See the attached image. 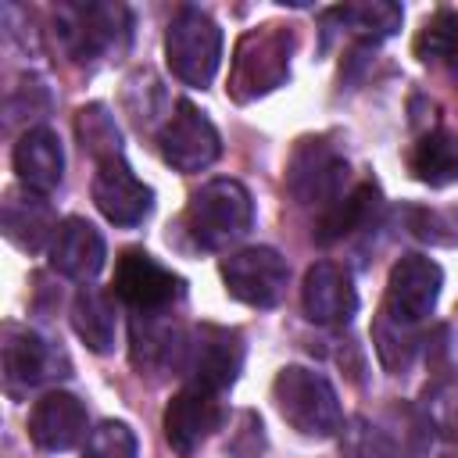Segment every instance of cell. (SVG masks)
Masks as SVG:
<instances>
[{
    "label": "cell",
    "instance_id": "6da1fadb",
    "mask_svg": "<svg viewBox=\"0 0 458 458\" xmlns=\"http://www.w3.org/2000/svg\"><path fill=\"white\" fill-rule=\"evenodd\" d=\"M272 401L279 408V415L301 433V437H336L344 426V411H340V397L333 390V383L304 365H286L279 369L276 383H272Z\"/></svg>",
    "mask_w": 458,
    "mask_h": 458
},
{
    "label": "cell",
    "instance_id": "7a4b0ae2",
    "mask_svg": "<svg viewBox=\"0 0 458 458\" xmlns=\"http://www.w3.org/2000/svg\"><path fill=\"white\" fill-rule=\"evenodd\" d=\"M254 222V200L236 179L204 182L186 204V233L204 250H222L240 240Z\"/></svg>",
    "mask_w": 458,
    "mask_h": 458
},
{
    "label": "cell",
    "instance_id": "3957f363",
    "mask_svg": "<svg viewBox=\"0 0 458 458\" xmlns=\"http://www.w3.org/2000/svg\"><path fill=\"white\" fill-rule=\"evenodd\" d=\"M290 54H293V36L283 25H261L243 32L233 54L229 93L247 104L283 86V79L290 75Z\"/></svg>",
    "mask_w": 458,
    "mask_h": 458
},
{
    "label": "cell",
    "instance_id": "277c9868",
    "mask_svg": "<svg viewBox=\"0 0 458 458\" xmlns=\"http://www.w3.org/2000/svg\"><path fill=\"white\" fill-rule=\"evenodd\" d=\"M165 57L175 79L186 86H211L222 64V29L200 7H179L165 32Z\"/></svg>",
    "mask_w": 458,
    "mask_h": 458
},
{
    "label": "cell",
    "instance_id": "5b68a950",
    "mask_svg": "<svg viewBox=\"0 0 458 458\" xmlns=\"http://www.w3.org/2000/svg\"><path fill=\"white\" fill-rule=\"evenodd\" d=\"M125 25L129 18H125V7L118 4H61L54 11L57 43L79 64L100 61L111 50H122L129 36Z\"/></svg>",
    "mask_w": 458,
    "mask_h": 458
},
{
    "label": "cell",
    "instance_id": "8992f818",
    "mask_svg": "<svg viewBox=\"0 0 458 458\" xmlns=\"http://www.w3.org/2000/svg\"><path fill=\"white\" fill-rule=\"evenodd\" d=\"M344 186H347L344 154L333 150L326 140H301L286 168V190L293 193V200L326 211L344 197Z\"/></svg>",
    "mask_w": 458,
    "mask_h": 458
},
{
    "label": "cell",
    "instance_id": "52a82bcc",
    "mask_svg": "<svg viewBox=\"0 0 458 458\" xmlns=\"http://www.w3.org/2000/svg\"><path fill=\"white\" fill-rule=\"evenodd\" d=\"M111 286H114V297L122 304H129L132 311H140V315L165 311L182 297V279L140 247H132L118 258Z\"/></svg>",
    "mask_w": 458,
    "mask_h": 458
},
{
    "label": "cell",
    "instance_id": "ba28073f",
    "mask_svg": "<svg viewBox=\"0 0 458 458\" xmlns=\"http://www.w3.org/2000/svg\"><path fill=\"white\" fill-rule=\"evenodd\" d=\"M157 150L175 172H200L222 154V140L200 107L179 100L157 132Z\"/></svg>",
    "mask_w": 458,
    "mask_h": 458
},
{
    "label": "cell",
    "instance_id": "9c48e42d",
    "mask_svg": "<svg viewBox=\"0 0 458 458\" xmlns=\"http://www.w3.org/2000/svg\"><path fill=\"white\" fill-rule=\"evenodd\" d=\"M440 286H444V272H440V265L433 258H426V254H404L390 268L383 311L394 322H401V326H419L437 308Z\"/></svg>",
    "mask_w": 458,
    "mask_h": 458
},
{
    "label": "cell",
    "instance_id": "30bf717a",
    "mask_svg": "<svg viewBox=\"0 0 458 458\" xmlns=\"http://www.w3.org/2000/svg\"><path fill=\"white\" fill-rule=\"evenodd\" d=\"M286 261L272 247H243L222 261V283L229 297L250 308H272L279 304L286 290Z\"/></svg>",
    "mask_w": 458,
    "mask_h": 458
},
{
    "label": "cell",
    "instance_id": "8fae6325",
    "mask_svg": "<svg viewBox=\"0 0 458 458\" xmlns=\"http://www.w3.org/2000/svg\"><path fill=\"white\" fill-rule=\"evenodd\" d=\"M243 369V336L225 326H197L193 340L186 344V372L193 386H204L211 394H222L236 383Z\"/></svg>",
    "mask_w": 458,
    "mask_h": 458
},
{
    "label": "cell",
    "instance_id": "7c38bea8",
    "mask_svg": "<svg viewBox=\"0 0 458 458\" xmlns=\"http://www.w3.org/2000/svg\"><path fill=\"white\" fill-rule=\"evenodd\" d=\"M222 419L225 411H222L218 394L190 383L165 408V440L175 454H193L222 426Z\"/></svg>",
    "mask_w": 458,
    "mask_h": 458
},
{
    "label": "cell",
    "instance_id": "4fadbf2b",
    "mask_svg": "<svg viewBox=\"0 0 458 458\" xmlns=\"http://www.w3.org/2000/svg\"><path fill=\"white\" fill-rule=\"evenodd\" d=\"M93 204L100 208V215L114 225H140L150 208H154V193L147 182L136 179V172L122 161V157H111V161H100L97 165V175H93Z\"/></svg>",
    "mask_w": 458,
    "mask_h": 458
},
{
    "label": "cell",
    "instance_id": "5bb4252c",
    "mask_svg": "<svg viewBox=\"0 0 458 458\" xmlns=\"http://www.w3.org/2000/svg\"><path fill=\"white\" fill-rule=\"evenodd\" d=\"M301 304L315 326H347L358 311V290L351 272L336 261H315L304 272Z\"/></svg>",
    "mask_w": 458,
    "mask_h": 458
},
{
    "label": "cell",
    "instance_id": "9a60e30c",
    "mask_svg": "<svg viewBox=\"0 0 458 458\" xmlns=\"http://www.w3.org/2000/svg\"><path fill=\"white\" fill-rule=\"evenodd\" d=\"M104 258H107V247H104V236L93 222L72 215L57 225V233L50 240L54 272H61L68 279H79V283H89L104 268Z\"/></svg>",
    "mask_w": 458,
    "mask_h": 458
},
{
    "label": "cell",
    "instance_id": "2e32d148",
    "mask_svg": "<svg viewBox=\"0 0 458 458\" xmlns=\"http://www.w3.org/2000/svg\"><path fill=\"white\" fill-rule=\"evenodd\" d=\"M29 437L43 451H68L86 437V408L64 390L43 394L29 411Z\"/></svg>",
    "mask_w": 458,
    "mask_h": 458
},
{
    "label": "cell",
    "instance_id": "e0dca14e",
    "mask_svg": "<svg viewBox=\"0 0 458 458\" xmlns=\"http://www.w3.org/2000/svg\"><path fill=\"white\" fill-rule=\"evenodd\" d=\"M14 172H18L21 186L32 193L47 197L50 190H57V182L64 175V150H61L57 132L47 125L25 129L14 143Z\"/></svg>",
    "mask_w": 458,
    "mask_h": 458
},
{
    "label": "cell",
    "instance_id": "ac0fdd59",
    "mask_svg": "<svg viewBox=\"0 0 458 458\" xmlns=\"http://www.w3.org/2000/svg\"><path fill=\"white\" fill-rule=\"evenodd\" d=\"M57 225L61 222H54V211L43 200V193H32L21 186L4 197V233L21 250H39L47 240H54Z\"/></svg>",
    "mask_w": 458,
    "mask_h": 458
},
{
    "label": "cell",
    "instance_id": "d6986e66",
    "mask_svg": "<svg viewBox=\"0 0 458 458\" xmlns=\"http://www.w3.org/2000/svg\"><path fill=\"white\" fill-rule=\"evenodd\" d=\"M54 365H57V354L54 347L29 333V329H7V340H4V376H7V386H36L43 379L54 376Z\"/></svg>",
    "mask_w": 458,
    "mask_h": 458
},
{
    "label": "cell",
    "instance_id": "ffe728a7",
    "mask_svg": "<svg viewBox=\"0 0 458 458\" xmlns=\"http://www.w3.org/2000/svg\"><path fill=\"white\" fill-rule=\"evenodd\" d=\"M376 208H379V190H376L372 182H358L354 190H347L336 204H329V208L318 215V222H315V240H318L322 247H329V243H336V240H344V236L365 229V225L376 218Z\"/></svg>",
    "mask_w": 458,
    "mask_h": 458
},
{
    "label": "cell",
    "instance_id": "44dd1931",
    "mask_svg": "<svg viewBox=\"0 0 458 458\" xmlns=\"http://www.w3.org/2000/svg\"><path fill=\"white\" fill-rule=\"evenodd\" d=\"M72 326L89 351L107 354L118 336V315H114L111 293H104L97 286H82L72 301Z\"/></svg>",
    "mask_w": 458,
    "mask_h": 458
},
{
    "label": "cell",
    "instance_id": "7402d4cb",
    "mask_svg": "<svg viewBox=\"0 0 458 458\" xmlns=\"http://www.w3.org/2000/svg\"><path fill=\"white\" fill-rule=\"evenodd\" d=\"M429 437L433 433H429L422 411L390 408L386 419L379 422V429H372V451H376V458H422Z\"/></svg>",
    "mask_w": 458,
    "mask_h": 458
},
{
    "label": "cell",
    "instance_id": "603a6c76",
    "mask_svg": "<svg viewBox=\"0 0 458 458\" xmlns=\"http://www.w3.org/2000/svg\"><path fill=\"white\" fill-rule=\"evenodd\" d=\"M408 172L426 186H451L458 182V132H426L408 150Z\"/></svg>",
    "mask_w": 458,
    "mask_h": 458
},
{
    "label": "cell",
    "instance_id": "cb8c5ba5",
    "mask_svg": "<svg viewBox=\"0 0 458 458\" xmlns=\"http://www.w3.org/2000/svg\"><path fill=\"white\" fill-rule=\"evenodd\" d=\"M186 344L179 329L157 326V322H136L132 326V361L140 369L161 372V369H186Z\"/></svg>",
    "mask_w": 458,
    "mask_h": 458
},
{
    "label": "cell",
    "instance_id": "d4e9b609",
    "mask_svg": "<svg viewBox=\"0 0 458 458\" xmlns=\"http://www.w3.org/2000/svg\"><path fill=\"white\" fill-rule=\"evenodd\" d=\"M329 18H336L340 25H347L354 36L369 39V43H379V39H390L397 29H401V4L394 0H369V4H344V7H333Z\"/></svg>",
    "mask_w": 458,
    "mask_h": 458
},
{
    "label": "cell",
    "instance_id": "484cf974",
    "mask_svg": "<svg viewBox=\"0 0 458 458\" xmlns=\"http://www.w3.org/2000/svg\"><path fill=\"white\" fill-rule=\"evenodd\" d=\"M422 419L433 437H440L451 451H458V383L440 379L422 390Z\"/></svg>",
    "mask_w": 458,
    "mask_h": 458
},
{
    "label": "cell",
    "instance_id": "4316f807",
    "mask_svg": "<svg viewBox=\"0 0 458 458\" xmlns=\"http://www.w3.org/2000/svg\"><path fill=\"white\" fill-rule=\"evenodd\" d=\"M75 132L82 140V150H89L100 161H111V157H122V136H118V125L114 118L107 114L104 104H86L79 107L75 114Z\"/></svg>",
    "mask_w": 458,
    "mask_h": 458
},
{
    "label": "cell",
    "instance_id": "83f0119b",
    "mask_svg": "<svg viewBox=\"0 0 458 458\" xmlns=\"http://www.w3.org/2000/svg\"><path fill=\"white\" fill-rule=\"evenodd\" d=\"M415 54L422 61H444L458 68V11L440 7L433 18H426L415 36Z\"/></svg>",
    "mask_w": 458,
    "mask_h": 458
},
{
    "label": "cell",
    "instance_id": "f1b7e54d",
    "mask_svg": "<svg viewBox=\"0 0 458 458\" xmlns=\"http://www.w3.org/2000/svg\"><path fill=\"white\" fill-rule=\"evenodd\" d=\"M372 340H376L379 361H383L390 372H404V369L411 365V354H415L411 326H401V322H394L386 311H379V318H376V326H372Z\"/></svg>",
    "mask_w": 458,
    "mask_h": 458
},
{
    "label": "cell",
    "instance_id": "f546056e",
    "mask_svg": "<svg viewBox=\"0 0 458 458\" xmlns=\"http://www.w3.org/2000/svg\"><path fill=\"white\" fill-rule=\"evenodd\" d=\"M86 458H140L136 433L125 422L107 419L97 429H89V437H86Z\"/></svg>",
    "mask_w": 458,
    "mask_h": 458
}]
</instances>
